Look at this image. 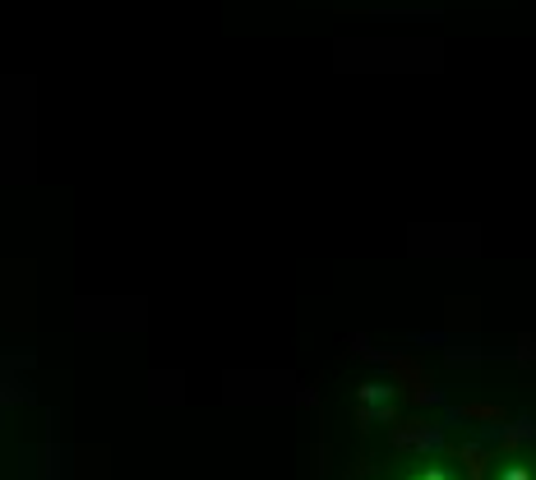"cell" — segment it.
Masks as SVG:
<instances>
[{"label": "cell", "mask_w": 536, "mask_h": 480, "mask_svg": "<svg viewBox=\"0 0 536 480\" xmlns=\"http://www.w3.org/2000/svg\"><path fill=\"white\" fill-rule=\"evenodd\" d=\"M458 462H467L472 480H486V453L481 448H458Z\"/></svg>", "instance_id": "6da1fadb"}, {"label": "cell", "mask_w": 536, "mask_h": 480, "mask_svg": "<svg viewBox=\"0 0 536 480\" xmlns=\"http://www.w3.org/2000/svg\"><path fill=\"white\" fill-rule=\"evenodd\" d=\"M463 416H472V420H504V411L500 407H463Z\"/></svg>", "instance_id": "7a4b0ae2"}, {"label": "cell", "mask_w": 536, "mask_h": 480, "mask_svg": "<svg viewBox=\"0 0 536 480\" xmlns=\"http://www.w3.org/2000/svg\"><path fill=\"white\" fill-rule=\"evenodd\" d=\"M504 480H527V471H518V467H513V471H504Z\"/></svg>", "instance_id": "3957f363"}]
</instances>
